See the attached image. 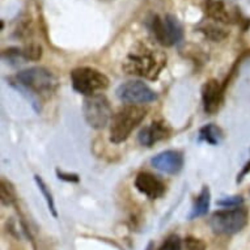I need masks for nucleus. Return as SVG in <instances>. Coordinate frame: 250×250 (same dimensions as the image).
I'll return each mask as SVG.
<instances>
[{"instance_id": "nucleus-1", "label": "nucleus", "mask_w": 250, "mask_h": 250, "mask_svg": "<svg viewBox=\"0 0 250 250\" xmlns=\"http://www.w3.org/2000/svg\"><path fill=\"white\" fill-rule=\"evenodd\" d=\"M164 66L165 57L160 51L146 45H140L126 57L122 68L130 75L153 80L160 75Z\"/></svg>"}, {"instance_id": "nucleus-2", "label": "nucleus", "mask_w": 250, "mask_h": 250, "mask_svg": "<svg viewBox=\"0 0 250 250\" xmlns=\"http://www.w3.org/2000/svg\"><path fill=\"white\" fill-rule=\"evenodd\" d=\"M147 110L142 106L122 107L117 114L113 117L110 125V142L119 144L127 139L132 130L146 118Z\"/></svg>"}, {"instance_id": "nucleus-3", "label": "nucleus", "mask_w": 250, "mask_h": 250, "mask_svg": "<svg viewBox=\"0 0 250 250\" xmlns=\"http://www.w3.org/2000/svg\"><path fill=\"white\" fill-rule=\"evenodd\" d=\"M74 89L84 96H95L109 86V79L100 71L90 67H79L71 72Z\"/></svg>"}, {"instance_id": "nucleus-4", "label": "nucleus", "mask_w": 250, "mask_h": 250, "mask_svg": "<svg viewBox=\"0 0 250 250\" xmlns=\"http://www.w3.org/2000/svg\"><path fill=\"white\" fill-rule=\"evenodd\" d=\"M16 80L20 85L40 95H51L58 86L57 78L43 67H32L20 71L16 75Z\"/></svg>"}, {"instance_id": "nucleus-5", "label": "nucleus", "mask_w": 250, "mask_h": 250, "mask_svg": "<svg viewBox=\"0 0 250 250\" xmlns=\"http://www.w3.org/2000/svg\"><path fill=\"white\" fill-rule=\"evenodd\" d=\"M248 217V211L244 207L217 211L209 219V227L216 234H234L245 228Z\"/></svg>"}, {"instance_id": "nucleus-6", "label": "nucleus", "mask_w": 250, "mask_h": 250, "mask_svg": "<svg viewBox=\"0 0 250 250\" xmlns=\"http://www.w3.org/2000/svg\"><path fill=\"white\" fill-rule=\"evenodd\" d=\"M151 30L156 41L164 46L177 45L184 38V28L180 20L173 15H167L163 19L155 15L151 19Z\"/></svg>"}, {"instance_id": "nucleus-7", "label": "nucleus", "mask_w": 250, "mask_h": 250, "mask_svg": "<svg viewBox=\"0 0 250 250\" xmlns=\"http://www.w3.org/2000/svg\"><path fill=\"white\" fill-rule=\"evenodd\" d=\"M83 114L86 123L93 128H104L111 117V106L106 96H89L83 104Z\"/></svg>"}, {"instance_id": "nucleus-8", "label": "nucleus", "mask_w": 250, "mask_h": 250, "mask_svg": "<svg viewBox=\"0 0 250 250\" xmlns=\"http://www.w3.org/2000/svg\"><path fill=\"white\" fill-rule=\"evenodd\" d=\"M117 97L128 104H149L157 99L153 90L139 80H131L121 84L117 88Z\"/></svg>"}, {"instance_id": "nucleus-9", "label": "nucleus", "mask_w": 250, "mask_h": 250, "mask_svg": "<svg viewBox=\"0 0 250 250\" xmlns=\"http://www.w3.org/2000/svg\"><path fill=\"white\" fill-rule=\"evenodd\" d=\"M223 95H224V86L220 85L217 80L211 79L205 83V85L202 86V100L207 114H215L220 109Z\"/></svg>"}, {"instance_id": "nucleus-10", "label": "nucleus", "mask_w": 250, "mask_h": 250, "mask_svg": "<svg viewBox=\"0 0 250 250\" xmlns=\"http://www.w3.org/2000/svg\"><path fill=\"white\" fill-rule=\"evenodd\" d=\"M135 188L149 199H157L165 193L164 182L152 173L140 172L135 178Z\"/></svg>"}, {"instance_id": "nucleus-11", "label": "nucleus", "mask_w": 250, "mask_h": 250, "mask_svg": "<svg viewBox=\"0 0 250 250\" xmlns=\"http://www.w3.org/2000/svg\"><path fill=\"white\" fill-rule=\"evenodd\" d=\"M151 163L160 172L176 174L184 167V156L178 151H164L156 155Z\"/></svg>"}, {"instance_id": "nucleus-12", "label": "nucleus", "mask_w": 250, "mask_h": 250, "mask_svg": "<svg viewBox=\"0 0 250 250\" xmlns=\"http://www.w3.org/2000/svg\"><path fill=\"white\" fill-rule=\"evenodd\" d=\"M169 128L165 126L164 122L156 121L152 122L149 126L144 127L138 135L139 143L146 147H152L153 144L160 142V140L168 138Z\"/></svg>"}, {"instance_id": "nucleus-13", "label": "nucleus", "mask_w": 250, "mask_h": 250, "mask_svg": "<svg viewBox=\"0 0 250 250\" xmlns=\"http://www.w3.org/2000/svg\"><path fill=\"white\" fill-rule=\"evenodd\" d=\"M203 11L207 15V17L212 19L216 22H222V24L230 22L228 9L220 0H205L203 1Z\"/></svg>"}, {"instance_id": "nucleus-14", "label": "nucleus", "mask_w": 250, "mask_h": 250, "mask_svg": "<svg viewBox=\"0 0 250 250\" xmlns=\"http://www.w3.org/2000/svg\"><path fill=\"white\" fill-rule=\"evenodd\" d=\"M209 202H211V193H209L208 188L205 186V188L202 189L201 194L198 195L195 202H194L191 212L189 213V220H193V219L201 217L208 212Z\"/></svg>"}, {"instance_id": "nucleus-15", "label": "nucleus", "mask_w": 250, "mask_h": 250, "mask_svg": "<svg viewBox=\"0 0 250 250\" xmlns=\"http://www.w3.org/2000/svg\"><path fill=\"white\" fill-rule=\"evenodd\" d=\"M223 139V132L220 128L215 126L213 123L206 125L199 130V140L206 142V143L217 146Z\"/></svg>"}, {"instance_id": "nucleus-16", "label": "nucleus", "mask_w": 250, "mask_h": 250, "mask_svg": "<svg viewBox=\"0 0 250 250\" xmlns=\"http://www.w3.org/2000/svg\"><path fill=\"white\" fill-rule=\"evenodd\" d=\"M0 197H1V203L4 206H11L16 202V190L13 185L7 180H1V188H0Z\"/></svg>"}, {"instance_id": "nucleus-17", "label": "nucleus", "mask_w": 250, "mask_h": 250, "mask_svg": "<svg viewBox=\"0 0 250 250\" xmlns=\"http://www.w3.org/2000/svg\"><path fill=\"white\" fill-rule=\"evenodd\" d=\"M199 30H201L202 33L205 34L206 37L208 38V40H211V41L213 42L223 41V40L228 36V33H227L224 29L213 24L205 25V26H202Z\"/></svg>"}, {"instance_id": "nucleus-18", "label": "nucleus", "mask_w": 250, "mask_h": 250, "mask_svg": "<svg viewBox=\"0 0 250 250\" xmlns=\"http://www.w3.org/2000/svg\"><path fill=\"white\" fill-rule=\"evenodd\" d=\"M34 181H36V184H37L38 189L41 190L42 195L45 197L46 202H47V206H49L50 212L53 213L54 217H57L58 212H57V208H55V202H54L53 194H51V191H50L49 188H47V185L45 184V181L42 180L40 176H34Z\"/></svg>"}, {"instance_id": "nucleus-19", "label": "nucleus", "mask_w": 250, "mask_h": 250, "mask_svg": "<svg viewBox=\"0 0 250 250\" xmlns=\"http://www.w3.org/2000/svg\"><path fill=\"white\" fill-rule=\"evenodd\" d=\"M22 57L25 61H38L42 57V47L37 43L26 46L25 49H22Z\"/></svg>"}, {"instance_id": "nucleus-20", "label": "nucleus", "mask_w": 250, "mask_h": 250, "mask_svg": "<svg viewBox=\"0 0 250 250\" xmlns=\"http://www.w3.org/2000/svg\"><path fill=\"white\" fill-rule=\"evenodd\" d=\"M184 250H206V244L201 238L189 236L184 240Z\"/></svg>"}, {"instance_id": "nucleus-21", "label": "nucleus", "mask_w": 250, "mask_h": 250, "mask_svg": "<svg viewBox=\"0 0 250 250\" xmlns=\"http://www.w3.org/2000/svg\"><path fill=\"white\" fill-rule=\"evenodd\" d=\"M159 250H182V244H181V238L177 234H170L164 244L160 246Z\"/></svg>"}, {"instance_id": "nucleus-22", "label": "nucleus", "mask_w": 250, "mask_h": 250, "mask_svg": "<svg viewBox=\"0 0 250 250\" xmlns=\"http://www.w3.org/2000/svg\"><path fill=\"white\" fill-rule=\"evenodd\" d=\"M241 197H227L224 199H220V201L216 202L217 206H223V207H228V208H234V207H238V206L242 203Z\"/></svg>"}, {"instance_id": "nucleus-23", "label": "nucleus", "mask_w": 250, "mask_h": 250, "mask_svg": "<svg viewBox=\"0 0 250 250\" xmlns=\"http://www.w3.org/2000/svg\"><path fill=\"white\" fill-rule=\"evenodd\" d=\"M57 174H58V178H59V180L68 181V182H79L78 174H67V173L59 172V170H57Z\"/></svg>"}, {"instance_id": "nucleus-24", "label": "nucleus", "mask_w": 250, "mask_h": 250, "mask_svg": "<svg viewBox=\"0 0 250 250\" xmlns=\"http://www.w3.org/2000/svg\"><path fill=\"white\" fill-rule=\"evenodd\" d=\"M245 167H246V168H245V169H244V170H242V173H241V174H240V176H238V177H240V178H238V180H237V181H241L242 176H245V173H246V172H248V170H250V161H249V163H248V164H246V165H245Z\"/></svg>"}]
</instances>
